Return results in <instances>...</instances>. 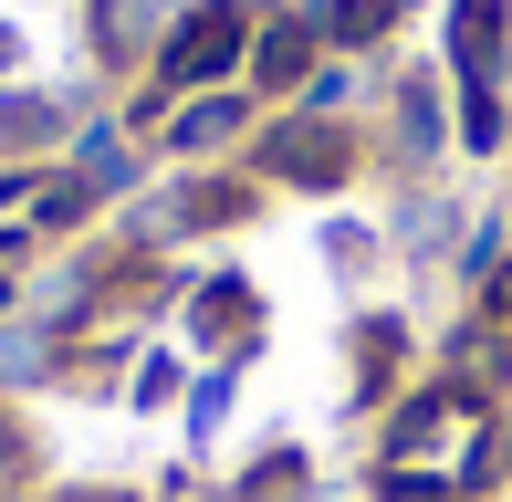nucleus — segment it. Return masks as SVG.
I'll return each mask as SVG.
<instances>
[{
    "mask_svg": "<svg viewBox=\"0 0 512 502\" xmlns=\"http://www.w3.org/2000/svg\"><path fill=\"white\" fill-rule=\"evenodd\" d=\"M241 126H251V105L220 84V95H178V105H168V136H157V147H168V157H220Z\"/></svg>",
    "mask_w": 512,
    "mask_h": 502,
    "instance_id": "4",
    "label": "nucleus"
},
{
    "mask_svg": "<svg viewBox=\"0 0 512 502\" xmlns=\"http://www.w3.org/2000/svg\"><path fill=\"white\" fill-rule=\"evenodd\" d=\"M492 325L512 335V272H492Z\"/></svg>",
    "mask_w": 512,
    "mask_h": 502,
    "instance_id": "19",
    "label": "nucleus"
},
{
    "mask_svg": "<svg viewBox=\"0 0 512 502\" xmlns=\"http://www.w3.org/2000/svg\"><path fill=\"white\" fill-rule=\"evenodd\" d=\"M11 471H21V440H11V419H0V482H11Z\"/></svg>",
    "mask_w": 512,
    "mask_h": 502,
    "instance_id": "20",
    "label": "nucleus"
},
{
    "mask_svg": "<svg viewBox=\"0 0 512 502\" xmlns=\"http://www.w3.org/2000/svg\"><path fill=\"white\" fill-rule=\"evenodd\" d=\"M502 32H512V0H460L450 11V63L471 84H492L502 74Z\"/></svg>",
    "mask_w": 512,
    "mask_h": 502,
    "instance_id": "6",
    "label": "nucleus"
},
{
    "mask_svg": "<svg viewBox=\"0 0 512 502\" xmlns=\"http://www.w3.org/2000/svg\"><path fill=\"white\" fill-rule=\"evenodd\" d=\"M502 471H512V440H502Z\"/></svg>",
    "mask_w": 512,
    "mask_h": 502,
    "instance_id": "22",
    "label": "nucleus"
},
{
    "mask_svg": "<svg viewBox=\"0 0 512 502\" xmlns=\"http://www.w3.org/2000/svg\"><path fill=\"white\" fill-rule=\"evenodd\" d=\"M398 136H408V157L439 147V95H429V84H408V95H398Z\"/></svg>",
    "mask_w": 512,
    "mask_h": 502,
    "instance_id": "14",
    "label": "nucleus"
},
{
    "mask_svg": "<svg viewBox=\"0 0 512 502\" xmlns=\"http://www.w3.org/2000/svg\"><path fill=\"white\" fill-rule=\"evenodd\" d=\"M168 387H178L168 356H136V377H126V398H136V408H168Z\"/></svg>",
    "mask_w": 512,
    "mask_h": 502,
    "instance_id": "16",
    "label": "nucleus"
},
{
    "mask_svg": "<svg viewBox=\"0 0 512 502\" xmlns=\"http://www.w3.org/2000/svg\"><path fill=\"white\" fill-rule=\"evenodd\" d=\"M387 21H398V0H324V11H314V32H324V42H345V53H356V42H377Z\"/></svg>",
    "mask_w": 512,
    "mask_h": 502,
    "instance_id": "9",
    "label": "nucleus"
},
{
    "mask_svg": "<svg viewBox=\"0 0 512 502\" xmlns=\"http://www.w3.org/2000/svg\"><path fill=\"white\" fill-rule=\"evenodd\" d=\"M147 21H157V0H95V42H105V63H126L136 42H147Z\"/></svg>",
    "mask_w": 512,
    "mask_h": 502,
    "instance_id": "10",
    "label": "nucleus"
},
{
    "mask_svg": "<svg viewBox=\"0 0 512 502\" xmlns=\"http://www.w3.org/2000/svg\"><path fill=\"white\" fill-rule=\"evenodd\" d=\"M42 367H53V346H42L32 325H0V387H32Z\"/></svg>",
    "mask_w": 512,
    "mask_h": 502,
    "instance_id": "11",
    "label": "nucleus"
},
{
    "mask_svg": "<svg viewBox=\"0 0 512 502\" xmlns=\"http://www.w3.org/2000/svg\"><path fill=\"white\" fill-rule=\"evenodd\" d=\"M74 178H84V189H126V178H136V157H126V136H115V126H84L74 136Z\"/></svg>",
    "mask_w": 512,
    "mask_h": 502,
    "instance_id": "8",
    "label": "nucleus"
},
{
    "mask_svg": "<svg viewBox=\"0 0 512 502\" xmlns=\"http://www.w3.org/2000/svg\"><path fill=\"white\" fill-rule=\"evenodd\" d=\"M304 105H314V116H335V105H345V63H324V74L304 84Z\"/></svg>",
    "mask_w": 512,
    "mask_h": 502,
    "instance_id": "18",
    "label": "nucleus"
},
{
    "mask_svg": "<svg viewBox=\"0 0 512 502\" xmlns=\"http://www.w3.org/2000/svg\"><path fill=\"white\" fill-rule=\"evenodd\" d=\"M450 377H460V387H492V377H502V325L460 335V346H450Z\"/></svg>",
    "mask_w": 512,
    "mask_h": 502,
    "instance_id": "12",
    "label": "nucleus"
},
{
    "mask_svg": "<svg viewBox=\"0 0 512 502\" xmlns=\"http://www.w3.org/2000/svg\"><path fill=\"white\" fill-rule=\"evenodd\" d=\"M293 492H304V461H293V450H272V461L241 471V502H293Z\"/></svg>",
    "mask_w": 512,
    "mask_h": 502,
    "instance_id": "13",
    "label": "nucleus"
},
{
    "mask_svg": "<svg viewBox=\"0 0 512 502\" xmlns=\"http://www.w3.org/2000/svg\"><path fill=\"white\" fill-rule=\"evenodd\" d=\"M314 21L304 11H272L262 32H251V84H262V95H283V84H314Z\"/></svg>",
    "mask_w": 512,
    "mask_h": 502,
    "instance_id": "5",
    "label": "nucleus"
},
{
    "mask_svg": "<svg viewBox=\"0 0 512 502\" xmlns=\"http://www.w3.org/2000/svg\"><path fill=\"white\" fill-rule=\"evenodd\" d=\"M387 471H429V482H450V492L492 482V419H481V398H460V387L408 398L398 429H387Z\"/></svg>",
    "mask_w": 512,
    "mask_h": 502,
    "instance_id": "1",
    "label": "nucleus"
},
{
    "mask_svg": "<svg viewBox=\"0 0 512 502\" xmlns=\"http://www.w3.org/2000/svg\"><path fill=\"white\" fill-rule=\"evenodd\" d=\"M63 502H105V492H63Z\"/></svg>",
    "mask_w": 512,
    "mask_h": 502,
    "instance_id": "21",
    "label": "nucleus"
},
{
    "mask_svg": "<svg viewBox=\"0 0 512 502\" xmlns=\"http://www.w3.org/2000/svg\"><path fill=\"white\" fill-rule=\"evenodd\" d=\"M377 502H450V482H429V471H377Z\"/></svg>",
    "mask_w": 512,
    "mask_h": 502,
    "instance_id": "17",
    "label": "nucleus"
},
{
    "mask_svg": "<svg viewBox=\"0 0 512 502\" xmlns=\"http://www.w3.org/2000/svg\"><path fill=\"white\" fill-rule=\"evenodd\" d=\"M251 32H262V21H251L241 0H199V11H178L168 42H157V95H147V116H157L168 95H220V84L251 63Z\"/></svg>",
    "mask_w": 512,
    "mask_h": 502,
    "instance_id": "2",
    "label": "nucleus"
},
{
    "mask_svg": "<svg viewBox=\"0 0 512 502\" xmlns=\"http://www.w3.org/2000/svg\"><path fill=\"white\" fill-rule=\"evenodd\" d=\"M189 335L241 356V346H251V283H199V293H189Z\"/></svg>",
    "mask_w": 512,
    "mask_h": 502,
    "instance_id": "7",
    "label": "nucleus"
},
{
    "mask_svg": "<svg viewBox=\"0 0 512 502\" xmlns=\"http://www.w3.org/2000/svg\"><path fill=\"white\" fill-rule=\"evenodd\" d=\"M460 136H471V147H502V105H492V84H471V105H460Z\"/></svg>",
    "mask_w": 512,
    "mask_h": 502,
    "instance_id": "15",
    "label": "nucleus"
},
{
    "mask_svg": "<svg viewBox=\"0 0 512 502\" xmlns=\"http://www.w3.org/2000/svg\"><path fill=\"white\" fill-rule=\"evenodd\" d=\"M262 168H272V178H293V189H335V178L356 168V157H345V136L324 126V116H304V126H272Z\"/></svg>",
    "mask_w": 512,
    "mask_h": 502,
    "instance_id": "3",
    "label": "nucleus"
}]
</instances>
